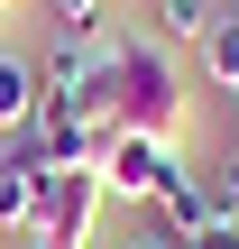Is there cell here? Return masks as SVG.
<instances>
[{"mask_svg":"<svg viewBox=\"0 0 239 249\" xmlns=\"http://www.w3.org/2000/svg\"><path fill=\"white\" fill-rule=\"evenodd\" d=\"M175 120H184V74H175V55L147 46V37H120V46H111V129L175 148Z\"/></svg>","mask_w":239,"mask_h":249,"instance_id":"obj_1","label":"cell"},{"mask_svg":"<svg viewBox=\"0 0 239 249\" xmlns=\"http://www.w3.org/2000/svg\"><path fill=\"white\" fill-rule=\"evenodd\" d=\"M101 176H55L46 185V203H37V249H92V222H101Z\"/></svg>","mask_w":239,"mask_h":249,"instance_id":"obj_2","label":"cell"},{"mask_svg":"<svg viewBox=\"0 0 239 249\" xmlns=\"http://www.w3.org/2000/svg\"><path fill=\"white\" fill-rule=\"evenodd\" d=\"M92 176H101V194H129V203H157V185L175 176V148H166V139H129V129H120V139H111V157H101Z\"/></svg>","mask_w":239,"mask_h":249,"instance_id":"obj_3","label":"cell"},{"mask_svg":"<svg viewBox=\"0 0 239 249\" xmlns=\"http://www.w3.org/2000/svg\"><path fill=\"white\" fill-rule=\"evenodd\" d=\"M157 222H175V231L193 240V231H212V222H221V203H212V185H203L193 166H175V176L157 185Z\"/></svg>","mask_w":239,"mask_h":249,"instance_id":"obj_4","label":"cell"},{"mask_svg":"<svg viewBox=\"0 0 239 249\" xmlns=\"http://www.w3.org/2000/svg\"><path fill=\"white\" fill-rule=\"evenodd\" d=\"M37 102H46V92H37V55H0V129H9V139L37 120Z\"/></svg>","mask_w":239,"mask_h":249,"instance_id":"obj_5","label":"cell"},{"mask_svg":"<svg viewBox=\"0 0 239 249\" xmlns=\"http://www.w3.org/2000/svg\"><path fill=\"white\" fill-rule=\"evenodd\" d=\"M37 203H46V185L18 176V166H0V231H37Z\"/></svg>","mask_w":239,"mask_h":249,"instance_id":"obj_6","label":"cell"},{"mask_svg":"<svg viewBox=\"0 0 239 249\" xmlns=\"http://www.w3.org/2000/svg\"><path fill=\"white\" fill-rule=\"evenodd\" d=\"M212 18H221L212 0H157V28H166L175 46H203V37H212Z\"/></svg>","mask_w":239,"mask_h":249,"instance_id":"obj_7","label":"cell"},{"mask_svg":"<svg viewBox=\"0 0 239 249\" xmlns=\"http://www.w3.org/2000/svg\"><path fill=\"white\" fill-rule=\"evenodd\" d=\"M203 65H212V83H221V92H239V9H230V18H212Z\"/></svg>","mask_w":239,"mask_h":249,"instance_id":"obj_8","label":"cell"},{"mask_svg":"<svg viewBox=\"0 0 239 249\" xmlns=\"http://www.w3.org/2000/svg\"><path fill=\"white\" fill-rule=\"evenodd\" d=\"M120 249H184V231H175V222H157V213H147V222H138V231H120Z\"/></svg>","mask_w":239,"mask_h":249,"instance_id":"obj_9","label":"cell"},{"mask_svg":"<svg viewBox=\"0 0 239 249\" xmlns=\"http://www.w3.org/2000/svg\"><path fill=\"white\" fill-rule=\"evenodd\" d=\"M46 9L64 18V37H92V28H101V0H46Z\"/></svg>","mask_w":239,"mask_h":249,"instance_id":"obj_10","label":"cell"},{"mask_svg":"<svg viewBox=\"0 0 239 249\" xmlns=\"http://www.w3.org/2000/svg\"><path fill=\"white\" fill-rule=\"evenodd\" d=\"M184 249H239V222H212V231H193Z\"/></svg>","mask_w":239,"mask_h":249,"instance_id":"obj_11","label":"cell"},{"mask_svg":"<svg viewBox=\"0 0 239 249\" xmlns=\"http://www.w3.org/2000/svg\"><path fill=\"white\" fill-rule=\"evenodd\" d=\"M0 9H9V0H0Z\"/></svg>","mask_w":239,"mask_h":249,"instance_id":"obj_12","label":"cell"},{"mask_svg":"<svg viewBox=\"0 0 239 249\" xmlns=\"http://www.w3.org/2000/svg\"><path fill=\"white\" fill-rule=\"evenodd\" d=\"M92 249H101V240H92Z\"/></svg>","mask_w":239,"mask_h":249,"instance_id":"obj_13","label":"cell"}]
</instances>
